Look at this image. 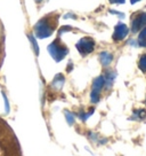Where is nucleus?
<instances>
[{
	"label": "nucleus",
	"instance_id": "nucleus-8",
	"mask_svg": "<svg viewBox=\"0 0 146 156\" xmlns=\"http://www.w3.org/2000/svg\"><path fill=\"white\" fill-rule=\"evenodd\" d=\"M112 2H122V1H124V0H111Z\"/></svg>",
	"mask_w": 146,
	"mask_h": 156
},
{
	"label": "nucleus",
	"instance_id": "nucleus-1",
	"mask_svg": "<svg viewBox=\"0 0 146 156\" xmlns=\"http://www.w3.org/2000/svg\"><path fill=\"white\" fill-rule=\"evenodd\" d=\"M53 25L49 23L48 19H42L38 24L35 25V34L38 37H48L53 32Z\"/></svg>",
	"mask_w": 146,
	"mask_h": 156
},
{
	"label": "nucleus",
	"instance_id": "nucleus-7",
	"mask_svg": "<svg viewBox=\"0 0 146 156\" xmlns=\"http://www.w3.org/2000/svg\"><path fill=\"white\" fill-rule=\"evenodd\" d=\"M139 69H141V71L146 73V54L143 55L141 60H139Z\"/></svg>",
	"mask_w": 146,
	"mask_h": 156
},
{
	"label": "nucleus",
	"instance_id": "nucleus-9",
	"mask_svg": "<svg viewBox=\"0 0 146 156\" xmlns=\"http://www.w3.org/2000/svg\"><path fill=\"white\" fill-rule=\"evenodd\" d=\"M136 1H137V0H131V2H132V4H135Z\"/></svg>",
	"mask_w": 146,
	"mask_h": 156
},
{
	"label": "nucleus",
	"instance_id": "nucleus-6",
	"mask_svg": "<svg viewBox=\"0 0 146 156\" xmlns=\"http://www.w3.org/2000/svg\"><path fill=\"white\" fill-rule=\"evenodd\" d=\"M139 44L141 46H146V28L141 30V34H139Z\"/></svg>",
	"mask_w": 146,
	"mask_h": 156
},
{
	"label": "nucleus",
	"instance_id": "nucleus-5",
	"mask_svg": "<svg viewBox=\"0 0 146 156\" xmlns=\"http://www.w3.org/2000/svg\"><path fill=\"white\" fill-rule=\"evenodd\" d=\"M101 61H102V63L104 66H107V64L112 61V55L108 53H103L101 55Z\"/></svg>",
	"mask_w": 146,
	"mask_h": 156
},
{
	"label": "nucleus",
	"instance_id": "nucleus-2",
	"mask_svg": "<svg viewBox=\"0 0 146 156\" xmlns=\"http://www.w3.org/2000/svg\"><path fill=\"white\" fill-rule=\"evenodd\" d=\"M81 54H88L94 49V40L90 38H83L77 45Z\"/></svg>",
	"mask_w": 146,
	"mask_h": 156
},
{
	"label": "nucleus",
	"instance_id": "nucleus-3",
	"mask_svg": "<svg viewBox=\"0 0 146 156\" xmlns=\"http://www.w3.org/2000/svg\"><path fill=\"white\" fill-rule=\"evenodd\" d=\"M49 52L51 53V55H53L57 61H59V60L66 54L68 51L65 48V46H58V45H57V41H54L53 44L49 46Z\"/></svg>",
	"mask_w": 146,
	"mask_h": 156
},
{
	"label": "nucleus",
	"instance_id": "nucleus-4",
	"mask_svg": "<svg viewBox=\"0 0 146 156\" xmlns=\"http://www.w3.org/2000/svg\"><path fill=\"white\" fill-rule=\"evenodd\" d=\"M127 34H128V28H127L124 24H120L117 25V28L114 30V34H113V38L115 39V40H121L126 37Z\"/></svg>",
	"mask_w": 146,
	"mask_h": 156
},
{
	"label": "nucleus",
	"instance_id": "nucleus-10",
	"mask_svg": "<svg viewBox=\"0 0 146 156\" xmlns=\"http://www.w3.org/2000/svg\"><path fill=\"white\" fill-rule=\"evenodd\" d=\"M37 1H39V2H40V1H41V0H37Z\"/></svg>",
	"mask_w": 146,
	"mask_h": 156
}]
</instances>
